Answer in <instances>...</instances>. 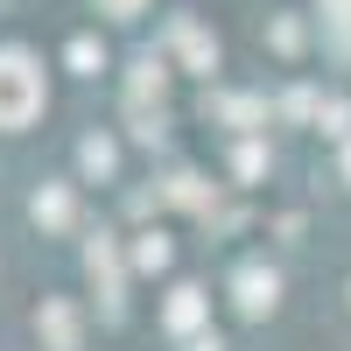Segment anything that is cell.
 Instances as JSON below:
<instances>
[{"label":"cell","instance_id":"9c48e42d","mask_svg":"<svg viewBox=\"0 0 351 351\" xmlns=\"http://www.w3.org/2000/svg\"><path fill=\"white\" fill-rule=\"evenodd\" d=\"M134 267H141V274L169 267V239H162V232H141V246H134Z\"/></svg>","mask_w":351,"mask_h":351},{"label":"cell","instance_id":"5bb4252c","mask_svg":"<svg viewBox=\"0 0 351 351\" xmlns=\"http://www.w3.org/2000/svg\"><path fill=\"white\" fill-rule=\"evenodd\" d=\"M190 351H225V337H211V330H204V337H190Z\"/></svg>","mask_w":351,"mask_h":351},{"label":"cell","instance_id":"5b68a950","mask_svg":"<svg viewBox=\"0 0 351 351\" xmlns=\"http://www.w3.org/2000/svg\"><path fill=\"white\" fill-rule=\"evenodd\" d=\"M36 330L49 337V351H77V309L71 302H43L36 309Z\"/></svg>","mask_w":351,"mask_h":351},{"label":"cell","instance_id":"4fadbf2b","mask_svg":"<svg viewBox=\"0 0 351 351\" xmlns=\"http://www.w3.org/2000/svg\"><path fill=\"white\" fill-rule=\"evenodd\" d=\"M99 8H106V14H112V21H134V14H141V8H148V0H99Z\"/></svg>","mask_w":351,"mask_h":351},{"label":"cell","instance_id":"6da1fadb","mask_svg":"<svg viewBox=\"0 0 351 351\" xmlns=\"http://www.w3.org/2000/svg\"><path fill=\"white\" fill-rule=\"evenodd\" d=\"M43 71H36V56H28L21 43H8V49H0V127H8V134H21L28 120H36V112H43Z\"/></svg>","mask_w":351,"mask_h":351},{"label":"cell","instance_id":"8fae6325","mask_svg":"<svg viewBox=\"0 0 351 351\" xmlns=\"http://www.w3.org/2000/svg\"><path fill=\"white\" fill-rule=\"evenodd\" d=\"M316 127H324V134H351V106H344V99L316 106Z\"/></svg>","mask_w":351,"mask_h":351},{"label":"cell","instance_id":"ba28073f","mask_svg":"<svg viewBox=\"0 0 351 351\" xmlns=\"http://www.w3.org/2000/svg\"><path fill=\"white\" fill-rule=\"evenodd\" d=\"M64 64H71V71H77V77H99V71H106V49H99V43H92V36H77V43H71V49H64Z\"/></svg>","mask_w":351,"mask_h":351},{"label":"cell","instance_id":"8992f818","mask_svg":"<svg viewBox=\"0 0 351 351\" xmlns=\"http://www.w3.org/2000/svg\"><path fill=\"white\" fill-rule=\"evenodd\" d=\"M204 316H211L204 288H176V295H169V309H162V324H169V330H197Z\"/></svg>","mask_w":351,"mask_h":351},{"label":"cell","instance_id":"7c38bea8","mask_svg":"<svg viewBox=\"0 0 351 351\" xmlns=\"http://www.w3.org/2000/svg\"><path fill=\"white\" fill-rule=\"evenodd\" d=\"M274 49L295 56V49H302V28H295V21H274Z\"/></svg>","mask_w":351,"mask_h":351},{"label":"cell","instance_id":"277c9868","mask_svg":"<svg viewBox=\"0 0 351 351\" xmlns=\"http://www.w3.org/2000/svg\"><path fill=\"white\" fill-rule=\"evenodd\" d=\"M28 211H36V225H43V232H71L77 197H71V183H43L36 197H28Z\"/></svg>","mask_w":351,"mask_h":351},{"label":"cell","instance_id":"7a4b0ae2","mask_svg":"<svg viewBox=\"0 0 351 351\" xmlns=\"http://www.w3.org/2000/svg\"><path fill=\"white\" fill-rule=\"evenodd\" d=\"M232 302H239V316H274V302H281V274L274 267H239L232 274Z\"/></svg>","mask_w":351,"mask_h":351},{"label":"cell","instance_id":"52a82bcc","mask_svg":"<svg viewBox=\"0 0 351 351\" xmlns=\"http://www.w3.org/2000/svg\"><path fill=\"white\" fill-rule=\"evenodd\" d=\"M77 162H84V176H99V183H106V176L120 169V148H112L106 134H84V148H77Z\"/></svg>","mask_w":351,"mask_h":351},{"label":"cell","instance_id":"9a60e30c","mask_svg":"<svg viewBox=\"0 0 351 351\" xmlns=\"http://www.w3.org/2000/svg\"><path fill=\"white\" fill-rule=\"evenodd\" d=\"M344 176H351V134H344Z\"/></svg>","mask_w":351,"mask_h":351},{"label":"cell","instance_id":"30bf717a","mask_svg":"<svg viewBox=\"0 0 351 351\" xmlns=\"http://www.w3.org/2000/svg\"><path fill=\"white\" fill-rule=\"evenodd\" d=\"M324 14H330V43L351 56V0H324Z\"/></svg>","mask_w":351,"mask_h":351},{"label":"cell","instance_id":"3957f363","mask_svg":"<svg viewBox=\"0 0 351 351\" xmlns=\"http://www.w3.org/2000/svg\"><path fill=\"white\" fill-rule=\"evenodd\" d=\"M169 43H176V56H183V71H190V77H211V71H218V36H204L190 14H176V21H169Z\"/></svg>","mask_w":351,"mask_h":351}]
</instances>
